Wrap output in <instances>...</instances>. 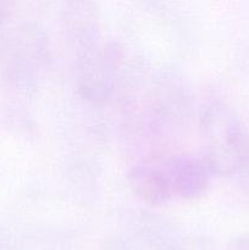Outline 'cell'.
Here are the masks:
<instances>
[{"instance_id":"1","label":"cell","mask_w":249,"mask_h":250,"mask_svg":"<svg viewBox=\"0 0 249 250\" xmlns=\"http://www.w3.org/2000/svg\"><path fill=\"white\" fill-rule=\"evenodd\" d=\"M229 250H249V236L236 239L229 247Z\"/></svg>"}]
</instances>
